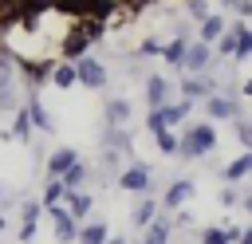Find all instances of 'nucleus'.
I'll use <instances>...</instances> for the list:
<instances>
[{"instance_id": "23", "label": "nucleus", "mask_w": 252, "mask_h": 244, "mask_svg": "<svg viewBox=\"0 0 252 244\" xmlns=\"http://www.w3.org/2000/svg\"><path fill=\"white\" fill-rule=\"evenodd\" d=\"M154 216H158V201H154L150 193H146V197H138V205L130 209V224H134V228L142 232V228H146V224H150Z\"/></svg>"}, {"instance_id": "20", "label": "nucleus", "mask_w": 252, "mask_h": 244, "mask_svg": "<svg viewBox=\"0 0 252 244\" xmlns=\"http://www.w3.org/2000/svg\"><path fill=\"white\" fill-rule=\"evenodd\" d=\"M59 181H63V189H87V185H91V161H83V157L71 161Z\"/></svg>"}, {"instance_id": "27", "label": "nucleus", "mask_w": 252, "mask_h": 244, "mask_svg": "<svg viewBox=\"0 0 252 244\" xmlns=\"http://www.w3.org/2000/svg\"><path fill=\"white\" fill-rule=\"evenodd\" d=\"M232 134H236V142L244 150H252V122H248V114H236L232 118Z\"/></svg>"}, {"instance_id": "18", "label": "nucleus", "mask_w": 252, "mask_h": 244, "mask_svg": "<svg viewBox=\"0 0 252 244\" xmlns=\"http://www.w3.org/2000/svg\"><path fill=\"white\" fill-rule=\"evenodd\" d=\"M240 236V224H205L197 244H232Z\"/></svg>"}, {"instance_id": "17", "label": "nucleus", "mask_w": 252, "mask_h": 244, "mask_svg": "<svg viewBox=\"0 0 252 244\" xmlns=\"http://www.w3.org/2000/svg\"><path fill=\"white\" fill-rule=\"evenodd\" d=\"M169 236H173V228H169V213L158 209V216L142 228V240H138V244H169Z\"/></svg>"}, {"instance_id": "26", "label": "nucleus", "mask_w": 252, "mask_h": 244, "mask_svg": "<svg viewBox=\"0 0 252 244\" xmlns=\"http://www.w3.org/2000/svg\"><path fill=\"white\" fill-rule=\"evenodd\" d=\"M150 138H154L158 153H165V157H177V130H158V134H150Z\"/></svg>"}, {"instance_id": "21", "label": "nucleus", "mask_w": 252, "mask_h": 244, "mask_svg": "<svg viewBox=\"0 0 252 244\" xmlns=\"http://www.w3.org/2000/svg\"><path fill=\"white\" fill-rule=\"evenodd\" d=\"M47 83H51L55 91H71V87H75V67H71L67 59H55V63L47 67Z\"/></svg>"}, {"instance_id": "13", "label": "nucleus", "mask_w": 252, "mask_h": 244, "mask_svg": "<svg viewBox=\"0 0 252 244\" xmlns=\"http://www.w3.org/2000/svg\"><path fill=\"white\" fill-rule=\"evenodd\" d=\"M83 153L75 150V146H55L51 153H43V173L47 177H63V169L71 165V161H79Z\"/></svg>"}, {"instance_id": "33", "label": "nucleus", "mask_w": 252, "mask_h": 244, "mask_svg": "<svg viewBox=\"0 0 252 244\" xmlns=\"http://www.w3.org/2000/svg\"><path fill=\"white\" fill-rule=\"evenodd\" d=\"M4 224H8V220H4V213H0V232H4Z\"/></svg>"}, {"instance_id": "22", "label": "nucleus", "mask_w": 252, "mask_h": 244, "mask_svg": "<svg viewBox=\"0 0 252 244\" xmlns=\"http://www.w3.org/2000/svg\"><path fill=\"white\" fill-rule=\"evenodd\" d=\"M185 43H189L185 35H169V39L161 43V51H158V59H161L165 67H173V71H177V67H181V55H185Z\"/></svg>"}, {"instance_id": "32", "label": "nucleus", "mask_w": 252, "mask_h": 244, "mask_svg": "<svg viewBox=\"0 0 252 244\" xmlns=\"http://www.w3.org/2000/svg\"><path fill=\"white\" fill-rule=\"evenodd\" d=\"M102 244H130V240H126V236H114V232H110V236H106Z\"/></svg>"}, {"instance_id": "15", "label": "nucleus", "mask_w": 252, "mask_h": 244, "mask_svg": "<svg viewBox=\"0 0 252 244\" xmlns=\"http://www.w3.org/2000/svg\"><path fill=\"white\" fill-rule=\"evenodd\" d=\"M248 173H252V150H240V153L220 169V181H224V185H240Z\"/></svg>"}, {"instance_id": "6", "label": "nucleus", "mask_w": 252, "mask_h": 244, "mask_svg": "<svg viewBox=\"0 0 252 244\" xmlns=\"http://www.w3.org/2000/svg\"><path fill=\"white\" fill-rule=\"evenodd\" d=\"M213 47L209 43H201V39H189L185 43V55H181V75H201V71H213Z\"/></svg>"}, {"instance_id": "16", "label": "nucleus", "mask_w": 252, "mask_h": 244, "mask_svg": "<svg viewBox=\"0 0 252 244\" xmlns=\"http://www.w3.org/2000/svg\"><path fill=\"white\" fill-rule=\"evenodd\" d=\"M106 236H110V224L102 216H87L79 224V232H75V244H102Z\"/></svg>"}, {"instance_id": "35", "label": "nucleus", "mask_w": 252, "mask_h": 244, "mask_svg": "<svg viewBox=\"0 0 252 244\" xmlns=\"http://www.w3.org/2000/svg\"><path fill=\"white\" fill-rule=\"evenodd\" d=\"M134 244H138V240H134Z\"/></svg>"}, {"instance_id": "28", "label": "nucleus", "mask_w": 252, "mask_h": 244, "mask_svg": "<svg viewBox=\"0 0 252 244\" xmlns=\"http://www.w3.org/2000/svg\"><path fill=\"white\" fill-rule=\"evenodd\" d=\"M39 216H43L39 201H20V224H39Z\"/></svg>"}, {"instance_id": "3", "label": "nucleus", "mask_w": 252, "mask_h": 244, "mask_svg": "<svg viewBox=\"0 0 252 244\" xmlns=\"http://www.w3.org/2000/svg\"><path fill=\"white\" fill-rule=\"evenodd\" d=\"M114 185L122 189V193H134V197H146L150 189H154V169L142 161V157H130V161H122V169H118V177H114Z\"/></svg>"}, {"instance_id": "30", "label": "nucleus", "mask_w": 252, "mask_h": 244, "mask_svg": "<svg viewBox=\"0 0 252 244\" xmlns=\"http://www.w3.org/2000/svg\"><path fill=\"white\" fill-rule=\"evenodd\" d=\"M158 51H161V39H154V35H146L142 43H138V59H158Z\"/></svg>"}, {"instance_id": "1", "label": "nucleus", "mask_w": 252, "mask_h": 244, "mask_svg": "<svg viewBox=\"0 0 252 244\" xmlns=\"http://www.w3.org/2000/svg\"><path fill=\"white\" fill-rule=\"evenodd\" d=\"M217 142H220V134H217V122H185L181 130H177V157H185V161H201V157H209L213 150H217Z\"/></svg>"}, {"instance_id": "11", "label": "nucleus", "mask_w": 252, "mask_h": 244, "mask_svg": "<svg viewBox=\"0 0 252 244\" xmlns=\"http://www.w3.org/2000/svg\"><path fill=\"white\" fill-rule=\"evenodd\" d=\"M154 110H158V118L165 122V130H181V126L189 122V114H193V102H189V98H173V102L154 106Z\"/></svg>"}, {"instance_id": "7", "label": "nucleus", "mask_w": 252, "mask_h": 244, "mask_svg": "<svg viewBox=\"0 0 252 244\" xmlns=\"http://www.w3.org/2000/svg\"><path fill=\"white\" fill-rule=\"evenodd\" d=\"M193 197H197V181H193V177H177V181H169V185H165V193H161L158 209H161V213H173V209H185Z\"/></svg>"}, {"instance_id": "12", "label": "nucleus", "mask_w": 252, "mask_h": 244, "mask_svg": "<svg viewBox=\"0 0 252 244\" xmlns=\"http://www.w3.org/2000/svg\"><path fill=\"white\" fill-rule=\"evenodd\" d=\"M130 114H134V106H130L126 94H110L102 102V122L106 126H130Z\"/></svg>"}, {"instance_id": "34", "label": "nucleus", "mask_w": 252, "mask_h": 244, "mask_svg": "<svg viewBox=\"0 0 252 244\" xmlns=\"http://www.w3.org/2000/svg\"><path fill=\"white\" fill-rule=\"evenodd\" d=\"M0 197H4V185H0Z\"/></svg>"}, {"instance_id": "9", "label": "nucleus", "mask_w": 252, "mask_h": 244, "mask_svg": "<svg viewBox=\"0 0 252 244\" xmlns=\"http://www.w3.org/2000/svg\"><path fill=\"white\" fill-rule=\"evenodd\" d=\"M47 216H51V240L55 244H75V232H79V220L63 209V205H51V209H43Z\"/></svg>"}, {"instance_id": "14", "label": "nucleus", "mask_w": 252, "mask_h": 244, "mask_svg": "<svg viewBox=\"0 0 252 244\" xmlns=\"http://www.w3.org/2000/svg\"><path fill=\"white\" fill-rule=\"evenodd\" d=\"M63 209L83 224L91 213H94V193L91 189H67V197H63Z\"/></svg>"}, {"instance_id": "24", "label": "nucleus", "mask_w": 252, "mask_h": 244, "mask_svg": "<svg viewBox=\"0 0 252 244\" xmlns=\"http://www.w3.org/2000/svg\"><path fill=\"white\" fill-rule=\"evenodd\" d=\"M63 197H67L63 181H59V177H47V185H43V193H39V205L51 209V205H63Z\"/></svg>"}, {"instance_id": "2", "label": "nucleus", "mask_w": 252, "mask_h": 244, "mask_svg": "<svg viewBox=\"0 0 252 244\" xmlns=\"http://www.w3.org/2000/svg\"><path fill=\"white\" fill-rule=\"evenodd\" d=\"M240 94H244L240 87H217L209 98H201L205 118H209V122H232L236 114H244V98H240Z\"/></svg>"}, {"instance_id": "8", "label": "nucleus", "mask_w": 252, "mask_h": 244, "mask_svg": "<svg viewBox=\"0 0 252 244\" xmlns=\"http://www.w3.org/2000/svg\"><path fill=\"white\" fill-rule=\"evenodd\" d=\"M142 91H146V110H154V106H165V102H173V83L165 79V75H158V71H150L146 79H142Z\"/></svg>"}, {"instance_id": "29", "label": "nucleus", "mask_w": 252, "mask_h": 244, "mask_svg": "<svg viewBox=\"0 0 252 244\" xmlns=\"http://www.w3.org/2000/svg\"><path fill=\"white\" fill-rule=\"evenodd\" d=\"M220 4V12H232L236 20H248L252 16V0H217Z\"/></svg>"}, {"instance_id": "25", "label": "nucleus", "mask_w": 252, "mask_h": 244, "mask_svg": "<svg viewBox=\"0 0 252 244\" xmlns=\"http://www.w3.org/2000/svg\"><path fill=\"white\" fill-rule=\"evenodd\" d=\"M8 138H16V142H32V122H28V114H24V106L12 114V130H8Z\"/></svg>"}, {"instance_id": "10", "label": "nucleus", "mask_w": 252, "mask_h": 244, "mask_svg": "<svg viewBox=\"0 0 252 244\" xmlns=\"http://www.w3.org/2000/svg\"><path fill=\"white\" fill-rule=\"evenodd\" d=\"M24 114H28L32 130H39V134H55V118L47 114V106H43V98H39L35 91H28V98H24Z\"/></svg>"}, {"instance_id": "19", "label": "nucleus", "mask_w": 252, "mask_h": 244, "mask_svg": "<svg viewBox=\"0 0 252 244\" xmlns=\"http://www.w3.org/2000/svg\"><path fill=\"white\" fill-rule=\"evenodd\" d=\"M224 28H228V20H224V12H209V16H205V20L197 24V39L213 47V43H217V35H220Z\"/></svg>"}, {"instance_id": "5", "label": "nucleus", "mask_w": 252, "mask_h": 244, "mask_svg": "<svg viewBox=\"0 0 252 244\" xmlns=\"http://www.w3.org/2000/svg\"><path fill=\"white\" fill-rule=\"evenodd\" d=\"M220 87V79L213 75V71H201V75H181V83L173 87L181 98H189V102H201V98H209L213 91Z\"/></svg>"}, {"instance_id": "4", "label": "nucleus", "mask_w": 252, "mask_h": 244, "mask_svg": "<svg viewBox=\"0 0 252 244\" xmlns=\"http://www.w3.org/2000/svg\"><path fill=\"white\" fill-rule=\"evenodd\" d=\"M71 67H75V87H87V91H106V87H110V67H106L98 55L87 51V55H79Z\"/></svg>"}, {"instance_id": "31", "label": "nucleus", "mask_w": 252, "mask_h": 244, "mask_svg": "<svg viewBox=\"0 0 252 244\" xmlns=\"http://www.w3.org/2000/svg\"><path fill=\"white\" fill-rule=\"evenodd\" d=\"M35 232H39V224H20V244H32Z\"/></svg>"}]
</instances>
